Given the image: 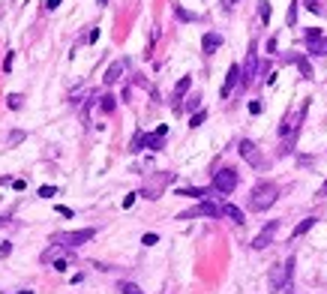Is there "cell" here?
I'll use <instances>...</instances> for the list:
<instances>
[{
  "mask_svg": "<svg viewBox=\"0 0 327 294\" xmlns=\"http://www.w3.org/2000/svg\"><path fill=\"white\" fill-rule=\"evenodd\" d=\"M276 198H279V186L270 183V180H261V183H255V189L249 195V207L252 210H267V207H273Z\"/></svg>",
  "mask_w": 327,
  "mask_h": 294,
  "instance_id": "obj_1",
  "label": "cell"
},
{
  "mask_svg": "<svg viewBox=\"0 0 327 294\" xmlns=\"http://www.w3.org/2000/svg\"><path fill=\"white\" fill-rule=\"evenodd\" d=\"M93 237H96V228L60 231V234H54V237H51V243H60V246H66V249H75V246H81V243H87V240H93Z\"/></svg>",
  "mask_w": 327,
  "mask_h": 294,
  "instance_id": "obj_2",
  "label": "cell"
},
{
  "mask_svg": "<svg viewBox=\"0 0 327 294\" xmlns=\"http://www.w3.org/2000/svg\"><path fill=\"white\" fill-rule=\"evenodd\" d=\"M237 186V171L234 168H219L213 174V192H219V195H231Z\"/></svg>",
  "mask_w": 327,
  "mask_h": 294,
  "instance_id": "obj_3",
  "label": "cell"
},
{
  "mask_svg": "<svg viewBox=\"0 0 327 294\" xmlns=\"http://www.w3.org/2000/svg\"><path fill=\"white\" fill-rule=\"evenodd\" d=\"M306 108H309V102H303V105H300V111H294V114H285V120L279 123V135H282V138H288V135H297V132H300V120L306 117Z\"/></svg>",
  "mask_w": 327,
  "mask_h": 294,
  "instance_id": "obj_4",
  "label": "cell"
},
{
  "mask_svg": "<svg viewBox=\"0 0 327 294\" xmlns=\"http://www.w3.org/2000/svg\"><path fill=\"white\" fill-rule=\"evenodd\" d=\"M291 270H294V258H288L285 264H276V267L270 270V288H273V291L285 288L288 282H291Z\"/></svg>",
  "mask_w": 327,
  "mask_h": 294,
  "instance_id": "obj_5",
  "label": "cell"
},
{
  "mask_svg": "<svg viewBox=\"0 0 327 294\" xmlns=\"http://www.w3.org/2000/svg\"><path fill=\"white\" fill-rule=\"evenodd\" d=\"M255 72H258V51H255V42L249 45V54H246V63H243V72H240V84L249 87L255 81Z\"/></svg>",
  "mask_w": 327,
  "mask_h": 294,
  "instance_id": "obj_6",
  "label": "cell"
},
{
  "mask_svg": "<svg viewBox=\"0 0 327 294\" xmlns=\"http://www.w3.org/2000/svg\"><path fill=\"white\" fill-rule=\"evenodd\" d=\"M195 216H210V219H216V216H222V204H213V201H201V204H195L192 210L180 213V219H195Z\"/></svg>",
  "mask_w": 327,
  "mask_h": 294,
  "instance_id": "obj_7",
  "label": "cell"
},
{
  "mask_svg": "<svg viewBox=\"0 0 327 294\" xmlns=\"http://www.w3.org/2000/svg\"><path fill=\"white\" fill-rule=\"evenodd\" d=\"M237 150H240V156H243L252 168H261V165H264V159H261V153H258V147L252 144L249 138H243V141L237 144Z\"/></svg>",
  "mask_w": 327,
  "mask_h": 294,
  "instance_id": "obj_8",
  "label": "cell"
},
{
  "mask_svg": "<svg viewBox=\"0 0 327 294\" xmlns=\"http://www.w3.org/2000/svg\"><path fill=\"white\" fill-rule=\"evenodd\" d=\"M276 228H279L276 219H273V222H267V225L258 231V237L252 240V249H267V246H270V240H273V234H276Z\"/></svg>",
  "mask_w": 327,
  "mask_h": 294,
  "instance_id": "obj_9",
  "label": "cell"
},
{
  "mask_svg": "<svg viewBox=\"0 0 327 294\" xmlns=\"http://www.w3.org/2000/svg\"><path fill=\"white\" fill-rule=\"evenodd\" d=\"M192 87V78L189 75H183V78H180L177 84H174V93H171V105H174V111H180V108H183V105H180V99H183L186 96V90Z\"/></svg>",
  "mask_w": 327,
  "mask_h": 294,
  "instance_id": "obj_10",
  "label": "cell"
},
{
  "mask_svg": "<svg viewBox=\"0 0 327 294\" xmlns=\"http://www.w3.org/2000/svg\"><path fill=\"white\" fill-rule=\"evenodd\" d=\"M63 255H66V246H60V243H51L42 255H39V261L42 264H54V261H60L63 258Z\"/></svg>",
  "mask_w": 327,
  "mask_h": 294,
  "instance_id": "obj_11",
  "label": "cell"
},
{
  "mask_svg": "<svg viewBox=\"0 0 327 294\" xmlns=\"http://www.w3.org/2000/svg\"><path fill=\"white\" fill-rule=\"evenodd\" d=\"M123 69H126V63H123V60H114L111 66L105 69L102 81H105V84H117V81H120V75H123Z\"/></svg>",
  "mask_w": 327,
  "mask_h": 294,
  "instance_id": "obj_12",
  "label": "cell"
},
{
  "mask_svg": "<svg viewBox=\"0 0 327 294\" xmlns=\"http://www.w3.org/2000/svg\"><path fill=\"white\" fill-rule=\"evenodd\" d=\"M237 81H240V66H231V69H228V75H225V84H222V90H219V96L228 99V93L234 90Z\"/></svg>",
  "mask_w": 327,
  "mask_h": 294,
  "instance_id": "obj_13",
  "label": "cell"
},
{
  "mask_svg": "<svg viewBox=\"0 0 327 294\" xmlns=\"http://www.w3.org/2000/svg\"><path fill=\"white\" fill-rule=\"evenodd\" d=\"M165 132H168V126H159L156 132H144V147H150V150H159L162 147V138H165Z\"/></svg>",
  "mask_w": 327,
  "mask_h": 294,
  "instance_id": "obj_14",
  "label": "cell"
},
{
  "mask_svg": "<svg viewBox=\"0 0 327 294\" xmlns=\"http://www.w3.org/2000/svg\"><path fill=\"white\" fill-rule=\"evenodd\" d=\"M219 45H222V36L219 33H204V39H201V51L204 54H213Z\"/></svg>",
  "mask_w": 327,
  "mask_h": 294,
  "instance_id": "obj_15",
  "label": "cell"
},
{
  "mask_svg": "<svg viewBox=\"0 0 327 294\" xmlns=\"http://www.w3.org/2000/svg\"><path fill=\"white\" fill-rule=\"evenodd\" d=\"M306 54H309V57H324V54H327V36L306 42Z\"/></svg>",
  "mask_w": 327,
  "mask_h": 294,
  "instance_id": "obj_16",
  "label": "cell"
},
{
  "mask_svg": "<svg viewBox=\"0 0 327 294\" xmlns=\"http://www.w3.org/2000/svg\"><path fill=\"white\" fill-rule=\"evenodd\" d=\"M222 216H228L231 222H237V225H243V222H246L243 210H240V207H234V204H222Z\"/></svg>",
  "mask_w": 327,
  "mask_h": 294,
  "instance_id": "obj_17",
  "label": "cell"
},
{
  "mask_svg": "<svg viewBox=\"0 0 327 294\" xmlns=\"http://www.w3.org/2000/svg\"><path fill=\"white\" fill-rule=\"evenodd\" d=\"M288 60H294V63H297V69H300V75H303V78H312V66H309V60H306L303 54H294V57H288Z\"/></svg>",
  "mask_w": 327,
  "mask_h": 294,
  "instance_id": "obj_18",
  "label": "cell"
},
{
  "mask_svg": "<svg viewBox=\"0 0 327 294\" xmlns=\"http://www.w3.org/2000/svg\"><path fill=\"white\" fill-rule=\"evenodd\" d=\"M99 108H102L105 114H111L114 108H117V99H114L111 93H105V96H99Z\"/></svg>",
  "mask_w": 327,
  "mask_h": 294,
  "instance_id": "obj_19",
  "label": "cell"
},
{
  "mask_svg": "<svg viewBox=\"0 0 327 294\" xmlns=\"http://www.w3.org/2000/svg\"><path fill=\"white\" fill-rule=\"evenodd\" d=\"M312 225H315V216H306V219H303V222H300V225L294 228V237H303V234H306V231H309Z\"/></svg>",
  "mask_w": 327,
  "mask_h": 294,
  "instance_id": "obj_20",
  "label": "cell"
},
{
  "mask_svg": "<svg viewBox=\"0 0 327 294\" xmlns=\"http://www.w3.org/2000/svg\"><path fill=\"white\" fill-rule=\"evenodd\" d=\"M174 15L180 18V21H195V12H189V9H183L180 3H174Z\"/></svg>",
  "mask_w": 327,
  "mask_h": 294,
  "instance_id": "obj_21",
  "label": "cell"
},
{
  "mask_svg": "<svg viewBox=\"0 0 327 294\" xmlns=\"http://www.w3.org/2000/svg\"><path fill=\"white\" fill-rule=\"evenodd\" d=\"M6 105L12 108V111H18V108L24 105V96H21V93H9V96H6Z\"/></svg>",
  "mask_w": 327,
  "mask_h": 294,
  "instance_id": "obj_22",
  "label": "cell"
},
{
  "mask_svg": "<svg viewBox=\"0 0 327 294\" xmlns=\"http://www.w3.org/2000/svg\"><path fill=\"white\" fill-rule=\"evenodd\" d=\"M177 195H186V198H207V189H177Z\"/></svg>",
  "mask_w": 327,
  "mask_h": 294,
  "instance_id": "obj_23",
  "label": "cell"
},
{
  "mask_svg": "<svg viewBox=\"0 0 327 294\" xmlns=\"http://www.w3.org/2000/svg\"><path fill=\"white\" fill-rule=\"evenodd\" d=\"M117 291H120V294H144L135 282H120V285H117Z\"/></svg>",
  "mask_w": 327,
  "mask_h": 294,
  "instance_id": "obj_24",
  "label": "cell"
},
{
  "mask_svg": "<svg viewBox=\"0 0 327 294\" xmlns=\"http://www.w3.org/2000/svg\"><path fill=\"white\" fill-rule=\"evenodd\" d=\"M129 150H132V153L144 150V132H135V135H132V144H129Z\"/></svg>",
  "mask_w": 327,
  "mask_h": 294,
  "instance_id": "obj_25",
  "label": "cell"
},
{
  "mask_svg": "<svg viewBox=\"0 0 327 294\" xmlns=\"http://www.w3.org/2000/svg\"><path fill=\"white\" fill-rule=\"evenodd\" d=\"M285 21H288V27H291V24L297 21V0H291V6H288V15H285Z\"/></svg>",
  "mask_w": 327,
  "mask_h": 294,
  "instance_id": "obj_26",
  "label": "cell"
},
{
  "mask_svg": "<svg viewBox=\"0 0 327 294\" xmlns=\"http://www.w3.org/2000/svg\"><path fill=\"white\" fill-rule=\"evenodd\" d=\"M204 117H207V111L201 108V111H195V114L189 117V126H192V129H195V126H201V123H204Z\"/></svg>",
  "mask_w": 327,
  "mask_h": 294,
  "instance_id": "obj_27",
  "label": "cell"
},
{
  "mask_svg": "<svg viewBox=\"0 0 327 294\" xmlns=\"http://www.w3.org/2000/svg\"><path fill=\"white\" fill-rule=\"evenodd\" d=\"M258 15H261V21H270V3H267V0H261V6H258Z\"/></svg>",
  "mask_w": 327,
  "mask_h": 294,
  "instance_id": "obj_28",
  "label": "cell"
},
{
  "mask_svg": "<svg viewBox=\"0 0 327 294\" xmlns=\"http://www.w3.org/2000/svg\"><path fill=\"white\" fill-rule=\"evenodd\" d=\"M312 39H321V30H318V27H309V30H306V42H312Z\"/></svg>",
  "mask_w": 327,
  "mask_h": 294,
  "instance_id": "obj_29",
  "label": "cell"
},
{
  "mask_svg": "<svg viewBox=\"0 0 327 294\" xmlns=\"http://www.w3.org/2000/svg\"><path fill=\"white\" fill-rule=\"evenodd\" d=\"M303 6H306L309 12H321V3H318V0H303Z\"/></svg>",
  "mask_w": 327,
  "mask_h": 294,
  "instance_id": "obj_30",
  "label": "cell"
},
{
  "mask_svg": "<svg viewBox=\"0 0 327 294\" xmlns=\"http://www.w3.org/2000/svg\"><path fill=\"white\" fill-rule=\"evenodd\" d=\"M24 141V132H12L9 135V147H15V144H21Z\"/></svg>",
  "mask_w": 327,
  "mask_h": 294,
  "instance_id": "obj_31",
  "label": "cell"
},
{
  "mask_svg": "<svg viewBox=\"0 0 327 294\" xmlns=\"http://www.w3.org/2000/svg\"><path fill=\"white\" fill-rule=\"evenodd\" d=\"M51 195H57L54 186H42V189H39V198H51Z\"/></svg>",
  "mask_w": 327,
  "mask_h": 294,
  "instance_id": "obj_32",
  "label": "cell"
},
{
  "mask_svg": "<svg viewBox=\"0 0 327 294\" xmlns=\"http://www.w3.org/2000/svg\"><path fill=\"white\" fill-rule=\"evenodd\" d=\"M141 243H144V246H153V243H159V237H156V234H144Z\"/></svg>",
  "mask_w": 327,
  "mask_h": 294,
  "instance_id": "obj_33",
  "label": "cell"
},
{
  "mask_svg": "<svg viewBox=\"0 0 327 294\" xmlns=\"http://www.w3.org/2000/svg\"><path fill=\"white\" fill-rule=\"evenodd\" d=\"M66 267H69V261H66V258H60V261H54V270H57V273H63Z\"/></svg>",
  "mask_w": 327,
  "mask_h": 294,
  "instance_id": "obj_34",
  "label": "cell"
},
{
  "mask_svg": "<svg viewBox=\"0 0 327 294\" xmlns=\"http://www.w3.org/2000/svg\"><path fill=\"white\" fill-rule=\"evenodd\" d=\"M12 60H15V54H12V51H9V54H6V60H3V69H6V72H9V69H12Z\"/></svg>",
  "mask_w": 327,
  "mask_h": 294,
  "instance_id": "obj_35",
  "label": "cell"
},
{
  "mask_svg": "<svg viewBox=\"0 0 327 294\" xmlns=\"http://www.w3.org/2000/svg\"><path fill=\"white\" fill-rule=\"evenodd\" d=\"M60 3H63V0H45V9H48V12H51V9H57V6H60Z\"/></svg>",
  "mask_w": 327,
  "mask_h": 294,
  "instance_id": "obj_36",
  "label": "cell"
},
{
  "mask_svg": "<svg viewBox=\"0 0 327 294\" xmlns=\"http://www.w3.org/2000/svg\"><path fill=\"white\" fill-rule=\"evenodd\" d=\"M9 252H12V246H9V243L3 240V243H0V255H3V258H6V255H9Z\"/></svg>",
  "mask_w": 327,
  "mask_h": 294,
  "instance_id": "obj_37",
  "label": "cell"
},
{
  "mask_svg": "<svg viewBox=\"0 0 327 294\" xmlns=\"http://www.w3.org/2000/svg\"><path fill=\"white\" fill-rule=\"evenodd\" d=\"M267 54H276V36H273V39H267Z\"/></svg>",
  "mask_w": 327,
  "mask_h": 294,
  "instance_id": "obj_38",
  "label": "cell"
},
{
  "mask_svg": "<svg viewBox=\"0 0 327 294\" xmlns=\"http://www.w3.org/2000/svg\"><path fill=\"white\" fill-rule=\"evenodd\" d=\"M57 213H60V216H72V210H69V207H63V204H57Z\"/></svg>",
  "mask_w": 327,
  "mask_h": 294,
  "instance_id": "obj_39",
  "label": "cell"
},
{
  "mask_svg": "<svg viewBox=\"0 0 327 294\" xmlns=\"http://www.w3.org/2000/svg\"><path fill=\"white\" fill-rule=\"evenodd\" d=\"M318 198H327V180L321 183V189H318Z\"/></svg>",
  "mask_w": 327,
  "mask_h": 294,
  "instance_id": "obj_40",
  "label": "cell"
},
{
  "mask_svg": "<svg viewBox=\"0 0 327 294\" xmlns=\"http://www.w3.org/2000/svg\"><path fill=\"white\" fill-rule=\"evenodd\" d=\"M234 3H237V0H225V3H222V6H225V9H231Z\"/></svg>",
  "mask_w": 327,
  "mask_h": 294,
  "instance_id": "obj_41",
  "label": "cell"
},
{
  "mask_svg": "<svg viewBox=\"0 0 327 294\" xmlns=\"http://www.w3.org/2000/svg\"><path fill=\"white\" fill-rule=\"evenodd\" d=\"M18 294H33V291H18Z\"/></svg>",
  "mask_w": 327,
  "mask_h": 294,
  "instance_id": "obj_42",
  "label": "cell"
}]
</instances>
